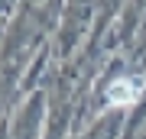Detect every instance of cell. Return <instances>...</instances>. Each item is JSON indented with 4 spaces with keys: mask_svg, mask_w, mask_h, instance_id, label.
Segmentation results:
<instances>
[{
    "mask_svg": "<svg viewBox=\"0 0 146 139\" xmlns=\"http://www.w3.org/2000/svg\"><path fill=\"white\" fill-rule=\"evenodd\" d=\"M136 94H140V81H120V84H110L107 97L110 103H133Z\"/></svg>",
    "mask_w": 146,
    "mask_h": 139,
    "instance_id": "1",
    "label": "cell"
}]
</instances>
